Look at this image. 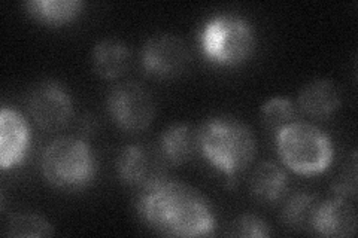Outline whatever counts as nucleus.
Wrapping results in <instances>:
<instances>
[{"label":"nucleus","instance_id":"5","mask_svg":"<svg viewBox=\"0 0 358 238\" xmlns=\"http://www.w3.org/2000/svg\"><path fill=\"white\" fill-rule=\"evenodd\" d=\"M200 48L208 60L221 66H238L251 55L255 36L248 21L236 15H218L205 22Z\"/></svg>","mask_w":358,"mask_h":238},{"label":"nucleus","instance_id":"2","mask_svg":"<svg viewBox=\"0 0 358 238\" xmlns=\"http://www.w3.org/2000/svg\"><path fill=\"white\" fill-rule=\"evenodd\" d=\"M199 149L229 179L250 165L257 152L252 131L233 118H210L197 131Z\"/></svg>","mask_w":358,"mask_h":238},{"label":"nucleus","instance_id":"16","mask_svg":"<svg viewBox=\"0 0 358 238\" xmlns=\"http://www.w3.org/2000/svg\"><path fill=\"white\" fill-rule=\"evenodd\" d=\"M83 3L78 0H30L26 3L27 13L41 22L62 26L72 21L81 13Z\"/></svg>","mask_w":358,"mask_h":238},{"label":"nucleus","instance_id":"20","mask_svg":"<svg viewBox=\"0 0 358 238\" xmlns=\"http://www.w3.org/2000/svg\"><path fill=\"white\" fill-rule=\"evenodd\" d=\"M233 237H246V238H264L271 235L268 225L255 214H243L233 222L231 230L229 232Z\"/></svg>","mask_w":358,"mask_h":238},{"label":"nucleus","instance_id":"10","mask_svg":"<svg viewBox=\"0 0 358 238\" xmlns=\"http://www.w3.org/2000/svg\"><path fill=\"white\" fill-rule=\"evenodd\" d=\"M30 128L21 113L3 107L0 113V168L18 165L29 151Z\"/></svg>","mask_w":358,"mask_h":238},{"label":"nucleus","instance_id":"19","mask_svg":"<svg viewBox=\"0 0 358 238\" xmlns=\"http://www.w3.org/2000/svg\"><path fill=\"white\" fill-rule=\"evenodd\" d=\"M296 110L291 101L287 98H272L262 107V122L264 128L272 133L278 134L282 128L294 122Z\"/></svg>","mask_w":358,"mask_h":238},{"label":"nucleus","instance_id":"6","mask_svg":"<svg viewBox=\"0 0 358 238\" xmlns=\"http://www.w3.org/2000/svg\"><path fill=\"white\" fill-rule=\"evenodd\" d=\"M108 112L117 126L129 133L148 128L155 115L151 94L138 82H124L112 89Z\"/></svg>","mask_w":358,"mask_h":238},{"label":"nucleus","instance_id":"1","mask_svg":"<svg viewBox=\"0 0 358 238\" xmlns=\"http://www.w3.org/2000/svg\"><path fill=\"white\" fill-rule=\"evenodd\" d=\"M138 209L145 223L166 237H203L215 230L208 200L178 180L163 179L142 189Z\"/></svg>","mask_w":358,"mask_h":238},{"label":"nucleus","instance_id":"3","mask_svg":"<svg viewBox=\"0 0 358 238\" xmlns=\"http://www.w3.org/2000/svg\"><path fill=\"white\" fill-rule=\"evenodd\" d=\"M282 163L299 174L326 172L333 161V144L326 133L308 122L294 121L275 135Z\"/></svg>","mask_w":358,"mask_h":238},{"label":"nucleus","instance_id":"13","mask_svg":"<svg viewBox=\"0 0 358 238\" xmlns=\"http://www.w3.org/2000/svg\"><path fill=\"white\" fill-rule=\"evenodd\" d=\"M160 147L162 154L172 165H182L192 160L199 149L197 131L187 124H175L163 133Z\"/></svg>","mask_w":358,"mask_h":238},{"label":"nucleus","instance_id":"17","mask_svg":"<svg viewBox=\"0 0 358 238\" xmlns=\"http://www.w3.org/2000/svg\"><path fill=\"white\" fill-rule=\"evenodd\" d=\"M318 207V201L315 195L306 194V192H300L291 197L282 211V219L291 228L301 230V228H310L312 219L315 210Z\"/></svg>","mask_w":358,"mask_h":238},{"label":"nucleus","instance_id":"9","mask_svg":"<svg viewBox=\"0 0 358 238\" xmlns=\"http://www.w3.org/2000/svg\"><path fill=\"white\" fill-rule=\"evenodd\" d=\"M117 170L122 182L142 189L164 179L163 165L159 158L148 147L141 144L122 147L117 160Z\"/></svg>","mask_w":358,"mask_h":238},{"label":"nucleus","instance_id":"7","mask_svg":"<svg viewBox=\"0 0 358 238\" xmlns=\"http://www.w3.org/2000/svg\"><path fill=\"white\" fill-rule=\"evenodd\" d=\"M189 64L187 43L176 35H157L147 40L142 50L145 72L155 77H175Z\"/></svg>","mask_w":358,"mask_h":238},{"label":"nucleus","instance_id":"8","mask_svg":"<svg viewBox=\"0 0 358 238\" xmlns=\"http://www.w3.org/2000/svg\"><path fill=\"white\" fill-rule=\"evenodd\" d=\"M29 112L41 128L57 131L72 117V100L60 84L43 82L31 91Z\"/></svg>","mask_w":358,"mask_h":238},{"label":"nucleus","instance_id":"14","mask_svg":"<svg viewBox=\"0 0 358 238\" xmlns=\"http://www.w3.org/2000/svg\"><path fill=\"white\" fill-rule=\"evenodd\" d=\"M251 194L262 202H276L285 195L288 177L281 167L272 161H264L251 176Z\"/></svg>","mask_w":358,"mask_h":238},{"label":"nucleus","instance_id":"11","mask_svg":"<svg viewBox=\"0 0 358 238\" xmlns=\"http://www.w3.org/2000/svg\"><path fill=\"white\" fill-rule=\"evenodd\" d=\"M310 228L322 237H352L357 231V213L346 198L318 204Z\"/></svg>","mask_w":358,"mask_h":238},{"label":"nucleus","instance_id":"4","mask_svg":"<svg viewBox=\"0 0 358 238\" xmlns=\"http://www.w3.org/2000/svg\"><path fill=\"white\" fill-rule=\"evenodd\" d=\"M43 177L60 189H81L92 182L96 172L90 146L76 137H60L51 142L42 154Z\"/></svg>","mask_w":358,"mask_h":238},{"label":"nucleus","instance_id":"15","mask_svg":"<svg viewBox=\"0 0 358 238\" xmlns=\"http://www.w3.org/2000/svg\"><path fill=\"white\" fill-rule=\"evenodd\" d=\"M129 59L130 51L127 45L117 39H105L93 50L94 72L105 79H115L124 73Z\"/></svg>","mask_w":358,"mask_h":238},{"label":"nucleus","instance_id":"18","mask_svg":"<svg viewBox=\"0 0 358 238\" xmlns=\"http://www.w3.org/2000/svg\"><path fill=\"white\" fill-rule=\"evenodd\" d=\"M3 234L6 237H50L54 234V228L39 214L17 213L9 218Z\"/></svg>","mask_w":358,"mask_h":238},{"label":"nucleus","instance_id":"12","mask_svg":"<svg viewBox=\"0 0 358 238\" xmlns=\"http://www.w3.org/2000/svg\"><path fill=\"white\" fill-rule=\"evenodd\" d=\"M299 105L305 113L313 118H327L341 106V93L330 81H313L299 94Z\"/></svg>","mask_w":358,"mask_h":238}]
</instances>
